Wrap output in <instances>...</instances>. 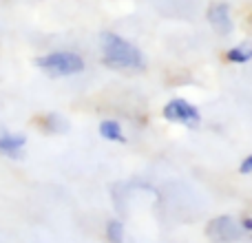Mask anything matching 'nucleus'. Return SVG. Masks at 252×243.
<instances>
[{"label": "nucleus", "mask_w": 252, "mask_h": 243, "mask_svg": "<svg viewBox=\"0 0 252 243\" xmlns=\"http://www.w3.org/2000/svg\"><path fill=\"white\" fill-rule=\"evenodd\" d=\"M102 60L111 69H142V53L135 44L126 42L118 33H102L100 35Z\"/></svg>", "instance_id": "f257e3e1"}, {"label": "nucleus", "mask_w": 252, "mask_h": 243, "mask_svg": "<svg viewBox=\"0 0 252 243\" xmlns=\"http://www.w3.org/2000/svg\"><path fill=\"white\" fill-rule=\"evenodd\" d=\"M35 66H38L42 73L51 75V78H66V75L82 73L84 60L73 51H56V53L38 58Z\"/></svg>", "instance_id": "f03ea898"}, {"label": "nucleus", "mask_w": 252, "mask_h": 243, "mask_svg": "<svg viewBox=\"0 0 252 243\" xmlns=\"http://www.w3.org/2000/svg\"><path fill=\"white\" fill-rule=\"evenodd\" d=\"M164 118L173 124H184L188 128H197L199 126V111L190 104L184 97H177V100H170L168 104L164 106Z\"/></svg>", "instance_id": "7ed1b4c3"}, {"label": "nucleus", "mask_w": 252, "mask_h": 243, "mask_svg": "<svg viewBox=\"0 0 252 243\" xmlns=\"http://www.w3.org/2000/svg\"><path fill=\"white\" fill-rule=\"evenodd\" d=\"M241 232H244V226H239L232 217H217V219H213V221H208V226H206V235L215 243L239 241Z\"/></svg>", "instance_id": "20e7f679"}, {"label": "nucleus", "mask_w": 252, "mask_h": 243, "mask_svg": "<svg viewBox=\"0 0 252 243\" xmlns=\"http://www.w3.org/2000/svg\"><path fill=\"white\" fill-rule=\"evenodd\" d=\"M208 22L213 25V29L217 31L219 35H228V33H230V31H232V18H230V9H228V4H223V2L210 4Z\"/></svg>", "instance_id": "39448f33"}, {"label": "nucleus", "mask_w": 252, "mask_h": 243, "mask_svg": "<svg viewBox=\"0 0 252 243\" xmlns=\"http://www.w3.org/2000/svg\"><path fill=\"white\" fill-rule=\"evenodd\" d=\"M25 144H27L25 135H13V133H4V130L0 133V152L13 157V159L20 155V151L25 148Z\"/></svg>", "instance_id": "423d86ee"}, {"label": "nucleus", "mask_w": 252, "mask_h": 243, "mask_svg": "<svg viewBox=\"0 0 252 243\" xmlns=\"http://www.w3.org/2000/svg\"><path fill=\"white\" fill-rule=\"evenodd\" d=\"M100 135L104 139H109V142H118V144H124L126 137L122 133V126H120V122L115 120H104L100 124Z\"/></svg>", "instance_id": "0eeeda50"}, {"label": "nucleus", "mask_w": 252, "mask_h": 243, "mask_svg": "<svg viewBox=\"0 0 252 243\" xmlns=\"http://www.w3.org/2000/svg\"><path fill=\"white\" fill-rule=\"evenodd\" d=\"M228 60L237 62V64H246L252 60V44H239V47H232L228 51Z\"/></svg>", "instance_id": "6e6552de"}, {"label": "nucleus", "mask_w": 252, "mask_h": 243, "mask_svg": "<svg viewBox=\"0 0 252 243\" xmlns=\"http://www.w3.org/2000/svg\"><path fill=\"white\" fill-rule=\"evenodd\" d=\"M106 237H109L111 243H122L124 241V226L118 221V219H113V221L106 223Z\"/></svg>", "instance_id": "1a4fd4ad"}, {"label": "nucleus", "mask_w": 252, "mask_h": 243, "mask_svg": "<svg viewBox=\"0 0 252 243\" xmlns=\"http://www.w3.org/2000/svg\"><path fill=\"white\" fill-rule=\"evenodd\" d=\"M239 170L244 175H248V173H252V155L250 157H246L244 161H241V166H239Z\"/></svg>", "instance_id": "9d476101"}, {"label": "nucleus", "mask_w": 252, "mask_h": 243, "mask_svg": "<svg viewBox=\"0 0 252 243\" xmlns=\"http://www.w3.org/2000/svg\"><path fill=\"white\" fill-rule=\"evenodd\" d=\"M241 226H244V230H250V232H252V217H250V219H246V221L241 223Z\"/></svg>", "instance_id": "9b49d317"}]
</instances>
